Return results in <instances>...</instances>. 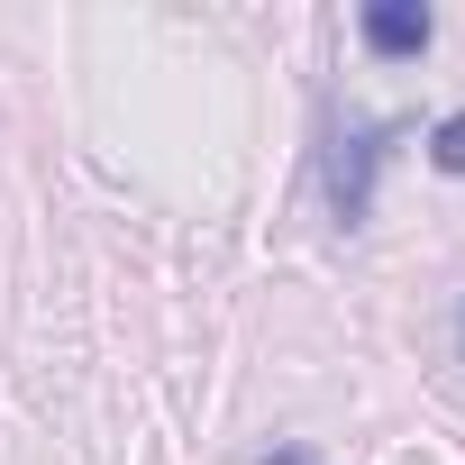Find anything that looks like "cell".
Segmentation results:
<instances>
[{
    "instance_id": "obj_2",
    "label": "cell",
    "mask_w": 465,
    "mask_h": 465,
    "mask_svg": "<svg viewBox=\"0 0 465 465\" xmlns=\"http://www.w3.org/2000/svg\"><path fill=\"white\" fill-rule=\"evenodd\" d=\"M438 37V19L420 10V0H374V10H365V46L374 55H420Z\"/></svg>"
},
{
    "instance_id": "obj_3",
    "label": "cell",
    "mask_w": 465,
    "mask_h": 465,
    "mask_svg": "<svg viewBox=\"0 0 465 465\" xmlns=\"http://www.w3.org/2000/svg\"><path fill=\"white\" fill-rule=\"evenodd\" d=\"M429 164H438V173H465V110H447V119H438V137H429Z\"/></svg>"
},
{
    "instance_id": "obj_1",
    "label": "cell",
    "mask_w": 465,
    "mask_h": 465,
    "mask_svg": "<svg viewBox=\"0 0 465 465\" xmlns=\"http://www.w3.org/2000/svg\"><path fill=\"white\" fill-rule=\"evenodd\" d=\"M383 119H347L338 137H329V210H338V228H356L365 210H374V164H383Z\"/></svg>"
},
{
    "instance_id": "obj_5",
    "label": "cell",
    "mask_w": 465,
    "mask_h": 465,
    "mask_svg": "<svg viewBox=\"0 0 465 465\" xmlns=\"http://www.w3.org/2000/svg\"><path fill=\"white\" fill-rule=\"evenodd\" d=\"M456 356H465V302H456Z\"/></svg>"
},
{
    "instance_id": "obj_4",
    "label": "cell",
    "mask_w": 465,
    "mask_h": 465,
    "mask_svg": "<svg viewBox=\"0 0 465 465\" xmlns=\"http://www.w3.org/2000/svg\"><path fill=\"white\" fill-rule=\"evenodd\" d=\"M265 465H311V447H274V456H265Z\"/></svg>"
}]
</instances>
